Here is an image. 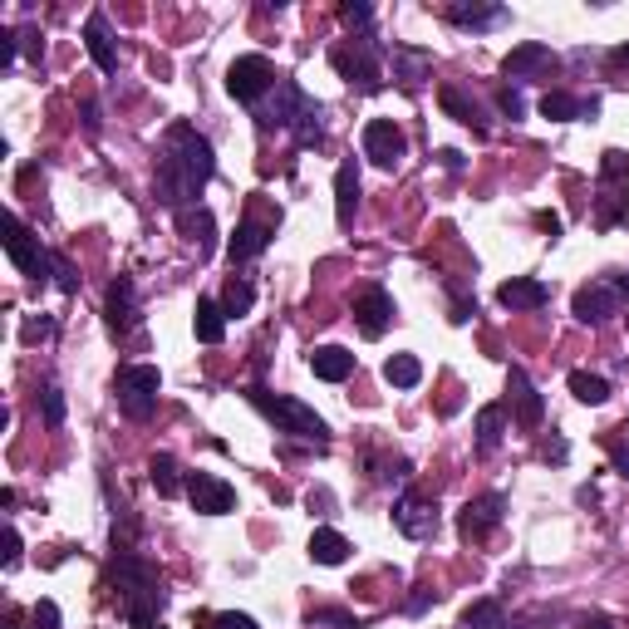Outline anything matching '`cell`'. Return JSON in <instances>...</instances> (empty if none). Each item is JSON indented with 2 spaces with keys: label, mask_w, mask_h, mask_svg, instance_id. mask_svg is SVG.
<instances>
[{
  "label": "cell",
  "mask_w": 629,
  "mask_h": 629,
  "mask_svg": "<svg viewBox=\"0 0 629 629\" xmlns=\"http://www.w3.org/2000/svg\"><path fill=\"white\" fill-rule=\"evenodd\" d=\"M403 153H408V138H403V128L394 118H369V123H364V158H369V163L394 172L403 163Z\"/></svg>",
  "instance_id": "9"
},
{
  "label": "cell",
  "mask_w": 629,
  "mask_h": 629,
  "mask_svg": "<svg viewBox=\"0 0 629 629\" xmlns=\"http://www.w3.org/2000/svg\"><path fill=\"white\" fill-rule=\"evenodd\" d=\"M187 497H192V507L202 516H227L236 507V487L227 477H217V472H192L187 477Z\"/></svg>",
  "instance_id": "14"
},
{
  "label": "cell",
  "mask_w": 629,
  "mask_h": 629,
  "mask_svg": "<svg viewBox=\"0 0 629 629\" xmlns=\"http://www.w3.org/2000/svg\"><path fill=\"white\" fill-rule=\"evenodd\" d=\"M561 69V59L551 45H536V40H526V45H516L512 55L502 59V74L507 79H551Z\"/></svg>",
  "instance_id": "15"
},
{
  "label": "cell",
  "mask_w": 629,
  "mask_h": 629,
  "mask_svg": "<svg viewBox=\"0 0 629 629\" xmlns=\"http://www.w3.org/2000/svg\"><path fill=\"white\" fill-rule=\"evenodd\" d=\"M158 394H163V374L153 369V364H123L114 379V399L123 408V418H133V423H143V418H153L158 413Z\"/></svg>",
  "instance_id": "4"
},
{
  "label": "cell",
  "mask_w": 629,
  "mask_h": 629,
  "mask_svg": "<svg viewBox=\"0 0 629 629\" xmlns=\"http://www.w3.org/2000/svg\"><path fill=\"white\" fill-rule=\"evenodd\" d=\"M438 104H443V114L448 118H458V123H467V128H482V114H477V104L462 94L458 84H443L438 89Z\"/></svg>",
  "instance_id": "31"
},
{
  "label": "cell",
  "mask_w": 629,
  "mask_h": 629,
  "mask_svg": "<svg viewBox=\"0 0 629 629\" xmlns=\"http://www.w3.org/2000/svg\"><path fill=\"white\" fill-rule=\"evenodd\" d=\"M148 477H153L158 497H177V492H187V482H182V472H177V458H168V453H158V458L148 462Z\"/></svg>",
  "instance_id": "33"
},
{
  "label": "cell",
  "mask_w": 629,
  "mask_h": 629,
  "mask_svg": "<svg viewBox=\"0 0 629 629\" xmlns=\"http://www.w3.org/2000/svg\"><path fill=\"white\" fill-rule=\"evenodd\" d=\"M30 620H35V629H59V605L55 600H40V605L30 610Z\"/></svg>",
  "instance_id": "43"
},
{
  "label": "cell",
  "mask_w": 629,
  "mask_h": 629,
  "mask_svg": "<svg viewBox=\"0 0 629 629\" xmlns=\"http://www.w3.org/2000/svg\"><path fill=\"white\" fill-rule=\"evenodd\" d=\"M310 629H359L349 610H310Z\"/></svg>",
  "instance_id": "39"
},
{
  "label": "cell",
  "mask_w": 629,
  "mask_h": 629,
  "mask_svg": "<svg viewBox=\"0 0 629 629\" xmlns=\"http://www.w3.org/2000/svg\"><path fill=\"white\" fill-rule=\"evenodd\" d=\"M580 629H615V625H610L605 615H590V620H585V625H580Z\"/></svg>",
  "instance_id": "52"
},
{
  "label": "cell",
  "mask_w": 629,
  "mask_h": 629,
  "mask_svg": "<svg viewBox=\"0 0 629 629\" xmlns=\"http://www.w3.org/2000/svg\"><path fill=\"white\" fill-rule=\"evenodd\" d=\"M433 69V55L428 50H408V45H394V79L399 84H418L423 74Z\"/></svg>",
  "instance_id": "30"
},
{
  "label": "cell",
  "mask_w": 629,
  "mask_h": 629,
  "mask_svg": "<svg viewBox=\"0 0 629 629\" xmlns=\"http://www.w3.org/2000/svg\"><path fill=\"white\" fill-rule=\"evenodd\" d=\"M438 158H443V168H448V172H462V153H458V148H443Z\"/></svg>",
  "instance_id": "50"
},
{
  "label": "cell",
  "mask_w": 629,
  "mask_h": 629,
  "mask_svg": "<svg viewBox=\"0 0 629 629\" xmlns=\"http://www.w3.org/2000/svg\"><path fill=\"white\" fill-rule=\"evenodd\" d=\"M104 310H109V330L114 335H128L143 315H138V290L128 276H118L114 286H109V300H104Z\"/></svg>",
  "instance_id": "18"
},
{
  "label": "cell",
  "mask_w": 629,
  "mask_h": 629,
  "mask_svg": "<svg viewBox=\"0 0 629 629\" xmlns=\"http://www.w3.org/2000/svg\"><path fill=\"white\" fill-rule=\"evenodd\" d=\"M15 566H20V531L10 526L5 531V571H15Z\"/></svg>",
  "instance_id": "46"
},
{
  "label": "cell",
  "mask_w": 629,
  "mask_h": 629,
  "mask_svg": "<svg viewBox=\"0 0 629 629\" xmlns=\"http://www.w3.org/2000/svg\"><path fill=\"white\" fill-rule=\"evenodd\" d=\"M615 64H629V45H620V50H615Z\"/></svg>",
  "instance_id": "53"
},
{
  "label": "cell",
  "mask_w": 629,
  "mask_h": 629,
  "mask_svg": "<svg viewBox=\"0 0 629 629\" xmlns=\"http://www.w3.org/2000/svg\"><path fill=\"white\" fill-rule=\"evenodd\" d=\"M448 20L462 25V30H497V25H507V10L502 5H467V0H453L448 5Z\"/></svg>",
  "instance_id": "23"
},
{
  "label": "cell",
  "mask_w": 629,
  "mask_h": 629,
  "mask_svg": "<svg viewBox=\"0 0 629 629\" xmlns=\"http://www.w3.org/2000/svg\"><path fill=\"white\" fill-rule=\"evenodd\" d=\"M84 45H89V59L104 69V74H114L118 69V50H114V35H109V20L94 10L89 15V25H84Z\"/></svg>",
  "instance_id": "22"
},
{
  "label": "cell",
  "mask_w": 629,
  "mask_h": 629,
  "mask_svg": "<svg viewBox=\"0 0 629 629\" xmlns=\"http://www.w3.org/2000/svg\"><path fill=\"white\" fill-rule=\"evenodd\" d=\"M202 629H261L251 615H236V610H222V615H207Z\"/></svg>",
  "instance_id": "40"
},
{
  "label": "cell",
  "mask_w": 629,
  "mask_h": 629,
  "mask_svg": "<svg viewBox=\"0 0 629 629\" xmlns=\"http://www.w3.org/2000/svg\"><path fill=\"white\" fill-rule=\"evenodd\" d=\"M507 394H512V418L521 428H541L546 418V403L536 394V384L526 379V369H507Z\"/></svg>",
  "instance_id": "17"
},
{
  "label": "cell",
  "mask_w": 629,
  "mask_h": 629,
  "mask_svg": "<svg viewBox=\"0 0 629 629\" xmlns=\"http://www.w3.org/2000/svg\"><path fill=\"white\" fill-rule=\"evenodd\" d=\"M497 109L512 118V123H516L521 114H526V104H521V94H516V89H497Z\"/></svg>",
  "instance_id": "45"
},
{
  "label": "cell",
  "mask_w": 629,
  "mask_h": 629,
  "mask_svg": "<svg viewBox=\"0 0 629 629\" xmlns=\"http://www.w3.org/2000/svg\"><path fill=\"white\" fill-rule=\"evenodd\" d=\"M615 286H620V295H625V300H629V276H620V281H615Z\"/></svg>",
  "instance_id": "54"
},
{
  "label": "cell",
  "mask_w": 629,
  "mask_h": 629,
  "mask_svg": "<svg viewBox=\"0 0 629 629\" xmlns=\"http://www.w3.org/2000/svg\"><path fill=\"white\" fill-rule=\"evenodd\" d=\"M502 512H507V497H502V492L472 497V502L458 512V536L462 541H487V536L502 526Z\"/></svg>",
  "instance_id": "10"
},
{
  "label": "cell",
  "mask_w": 629,
  "mask_h": 629,
  "mask_svg": "<svg viewBox=\"0 0 629 629\" xmlns=\"http://www.w3.org/2000/svg\"><path fill=\"white\" fill-rule=\"evenodd\" d=\"M310 561H315V566H344V561H349V541H344L340 531L320 526V531L310 536Z\"/></svg>",
  "instance_id": "28"
},
{
  "label": "cell",
  "mask_w": 629,
  "mask_h": 629,
  "mask_svg": "<svg viewBox=\"0 0 629 629\" xmlns=\"http://www.w3.org/2000/svg\"><path fill=\"white\" fill-rule=\"evenodd\" d=\"M571 394L585 403V408H600V403L610 399V384H605L600 374H590V369H575V374H571Z\"/></svg>",
  "instance_id": "35"
},
{
  "label": "cell",
  "mask_w": 629,
  "mask_h": 629,
  "mask_svg": "<svg viewBox=\"0 0 629 629\" xmlns=\"http://www.w3.org/2000/svg\"><path fill=\"white\" fill-rule=\"evenodd\" d=\"M55 281H59V290H69V295L79 290V281H74V271H69V261H64V256H55Z\"/></svg>",
  "instance_id": "47"
},
{
  "label": "cell",
  "mask_w": 629,
  "mask_h": 629,
  "mask_svg": "<svg viewBox=\"0 0 629 629\" xmlns=\"http://www.w3.org/2000/svg\"><path fill=\"white\" fill-rule=\"evenodd\" d=\"M394 526H399L408 541H428V536L438 531V502H423V497L403 492L399 502H394Z\"/></svg>",
  "instance_id": "16"
},
{
  "label": "cell",
  "mask_w": 629,
  "mask_h": 629,
  "mask_svg": "<svg viewBox=\"0 0 629 629\" xmlns=\"http://www.w3.org/2000/svg\"><path fill=\"white\" fill-rule=\"evenodd\" d=\"M192 330H197V340L202 344H222V335H227V310H222L217 300H197Z\"/></svg>",
  "instance_id": "29"
},
{
  "label": "cell",
  "mask_w": 629,
  "mask_h": 629,
  "mask_svg": "<svg viewBox=\"0 0 629 629\" xmlns=\"http://www.w3.org/2000/svg\"><path fill=\"white\" fill-rule=\"evenodd\" d=\"M462 629H507V610L497 600H477V605H467Z\"/></svg>",
  "instance_id": "36"
},
{
  "label": "cell",
  "mask_w": 629,
  "mask_h": 629,
  "mask_svg": "<svg viewBox=\"0 0 629 629\" xmlns=\"http://www.w3.org/2000/svg\"><path fill=\"white\" fill-rule=\"evenodd\" d=\"M177 231H182V236H187V241L197 246V256H202V261L212 256V236H217V217H212L207 207H182V212H177Z\"/></svg>",
  "instance_id": "21"
},
{
  "label": "cell",
  "mask_w": 629,
  "mask_h": 629,
  "mask_svg": "<svg viewBox=\"0 0 629 629\" xmlns=\"http://www.w3.org/2000/svg\"><path fill=\"white\" fill-rule=\"evenodd\" d=\"M114 575H118V590H123V620L133 629H158V620H163V585H158V571H153L148 561H138L133 551L118 546Z\"/></svg>",
  "instance_id": "2"
},
{
  "label": "cell",
  "mask_w": 629,
  "mask_h": 629,
  "mask_svg": "<svg viewBox=\"0 0 629 629\" xmlns=\"http://www.w3.org/2000/svg\"><path fill=\"white\" fill-rule=\"evenodd\" d=\"M536 227L551 231V236H561V217H556V212H536Z\"/></svg>",
  "instance_id": "49"
},
{
  "label": "cell",
  "mask_w": 629,
  "mask_h": 629,
  "mask_svg": "<svg viewBox=\"0 0 629 629\" xmlns=\"http://www.w3.org/2000/svg\"><path fill=\"white\" fill-rule=\"evenodd\" d=\"M340 20H344V25H359V30H364V25L374 20V5H364V0H349V5H340Z\"/></svg>",
  "instance_id": "41"
},
{
  "label": "cell",
  "mask_w": 629,
  "mask_h": 629,
  "mask_svg": "<svg viewBox=\"0 0 629 629\" xmlns=\"http://www.w3.org/2000/svg\"><path fill=\"white\" fill-rule=\"evenodd\" d=\"M354 325H359L364 340H384V330L394 325V295L384 286L359 290V300H354Z\"/></svg>",
  "instance_id": "12"
},
{
  "label": "cell",
  "mask_w": 629,
  "mask_h": 629,
  "mask_svg": "<svg viewBox=\"0 0 629 629\" xmlns=\"http://www.w3.org/2000/svg\"><path fill=\"white\" fill-rule=\"evenodd\" d=\"M246 399L256 403L271 423H276V433H290V438H300V443H315V448H330V423L310 408V403L290 399V394H271V389H261V384H251L246 389Z\"/></svg>",
  "instance_id": "3"
},
{
  "label": "cell",
  "mask_w": 629,
  "mask_h": 629,
  "mask_svg": "<svg viewBox=\"0 0 629 629\" xmlns=\"http://www.w3.org/2000/svg\"><path fill=\"white\" fill-rule=\"evenodd\" d=\"M497 300H502L507 310H541V305L551 300V286L536 281V276H512V281L497 286Z\"/></svg>",
  "instance_id": "19"
},
{
  "label": "cell",
  "mask_w": 629,
  "mask_h": 629,
  "mask_svg": "<svg viewBox=\"0 0 629 629\" xmlns=\"http://www.w3.org/2000/svg\"><path fill=\"white\" fill-rule=\"evenodd\" d=\"M281 84V74L271 69V59L266 55H236L227 69V94L236 104H246V109H256L271 89Z\"/></svg>",
  "instance_id": "7"
},
{
  "label": "cell",
  "mask_w": 629,
  "mask_h": 629,
  "mask_svg": "<svg viewBox=\"0 0 629 629\" xmlns=\"http://www.w3.org/2000/svg\"><path fill=\"white\" fill-rule=\"evenodd\" d=\"M600 109L595 99L585 104V99H575V94H561V89H551V94H541V114L556 118V123H575V118H590Z\"/></svg>",
  "instance_id": "26"
},
{
  "label": "cell",
  "mask_w": 629,
  "mask_h": 629,
  "mask_svg": "<svg viewBox=\"0 0 629 629\" xmlns=\"http://www.w3.org/2000/svg\"><path fill=\"white\" fill-rule=\"evenodd\" d=\"M418 379H423L418 354H389V359H384V384H394V389H413Z\"/></svg>",
  "instance_id": "32"
},
{
  "label": "cell",
  "mask_w": 629,
  "mask_h": 629,
  "mask_svg": "<svg viewBox=\"0 0 629 629\" xmlns=\"http://www.w3.org/2000/svg\"><path fill=\"white\" fill-rule=\"evenodd\" d=\"M217 177V153L202 133H192L187 123H177L168 133V153L158 158V177H153V197L168 207L172 217L182 207H197L202 187Z\"/></svg>",
  "instance_id": "1"
},
{
  "label": "cell",
  "mask_w": 629,
  "mask_h": 629,
  "mask_svg": "<svg viewBox=\"0 0 629 629\" xmlns=\"http://www.w3.org/2000/svg\"><path fill=\"white\" fill-rule=\"evenodd\" d=\"M595 222L600 227H615L629 222V153L610 148L600 158V197H595Z\"/></svg>",
  "instance_id": "5"
},
{
  "label": "cell",
  "mask_w": 629,
  "mask_h": 629,
  "mask_svg": "<svg viewBox=\"0 0 629 629\" xmlns=\"http://www.w3.org/2000/svg\"><path fill=\"white\" fill-rule=\"evenodd\" d=\"M266 246H271V227H266V222H256V217H246V222L236 227V236H231V246H227V251H231V261L241 266V261L261 256Z\"/></svg>",
  "instance_id": "24"
},
{
  "label": "cell",
  "mask_w": 629,
  "mask_h": 629,
  "mask_svg": "<svg viewBox=\"0 0 629 629\" xmlns=\"http://www.w3.org/2000/svg\"><path fill=\"white\" fill-rule=\"evenodd\" d=\"M315 109H320V104H315V99H310V94H305L295 79H281V84H276V99H271V109H266L261 118H266L271 128H286V133H295V123H300V118H310Z\"/></svg>",
  "instance_id": "13"
},
{
  "label": "cell",
  "mask_w": 629,
  "mask_h": 629,
  "mask_svg": "<svg viewBox=\"0 0 629 629\" xmlns=\"http://www.w3.org/2000/svg\"><path fill=\"white\" fill-rule=\"evenodd\" d=\"M251 305H256V286H251L246 276H231L227 290H222V310H227V320L251 315Z\"/></svg>",
  "instance_id": "34"
},
{
  "label": "cell",
  "mask_w": 629,
  "mask_h": 629,
  "mask_svg": "<svg viewBox=\"0 0 629 629\" xmlns=\"http://www.w3.org/2000/svg\"><path fill=\"white\" fill-rule=\"evenodd\" d=\"M620 305H625V295L615 281H595V286H580L571 300L575 320L580 325H605V320H615L620 315Z\"/></svg>",
  "instance_id": "11"
},
{
  "label": "cell",
  "mask_w": 629,
  "mask_h": 629,
  "mask_svg": "<svg viewBox=\"0 0 629 629\" xmlns=\"http://www.w3.org/2000/svg\"><path fill=\"white\" fill-rule=\"evenodd\" d=\"M354 212H359V168H354V158L340 163L335 172V217H340V227L354 222Z\"/></svg>",
  "instance_id": "25"
},
{
  "label": "cell",
  "mask_w": 629,
  "mask_h": 629,
  "mask_svg": "<svg viewBox=\"0 0 629 629\" xmlns=\"http://www.w3.org/2000/svg\"><path fill=\"white\" fill-rule=\"evenodd\" d=\"M50 335H55V320H45V315H40V320H25V330H20V340H25V344L50 340Z\"/></svg>",
  "instance_id": "44"
},
{
  "label": "cell",
  "mask_w": 629,
  "mask_h": 629,
  "mask_svg": "<svg viewBox=\"0 0 629 629\" xmlns=\"http://www.w3.org/2000/svg\"><path fill=\"white\" fill-rule=\"evenodd\" d=\"M310 374L325 384H344L354 374V354L344 344H320V349H310Z\"/></svg>",
  "instance_id": "20"
},
{
  "label": "cell",
  "mask_w": 629,
  "mask_h": 629,
  "mask_svg": "<svg viewBox=\"0 0 629 629\" xmlns=\"http://www.w3.org/2000/svg\"><path fill=\"white\" fill-rule=\"evenodd\" d=\"M330 64H335V74H340L349 89H359V94H374L379 84H384V64H379V45L374 40H344L330 50Z\"/></svg>",
  "instance_id": "6"
},
{
  "label": "cell",
  "mask_w": 629,
  "mask_h": 629,
  "mask_svg": "<svg viewBox=\"0 0 629 629\" xmlns=\"http://www.w3.org/2000/svg\"><path fill=\"white\" fill-rule=\"evenodd\" d=\"M20 50H25L30 59L45 55V45H40V35H35V30H25V35H20Z\"/></svg>",
  "instance_id": "48"
},
{
  "label": "cell",
  "mask_w": 629,
  "mask_h": 629,
  "mask_svg": "<svg viewBox=\"0 0 629 629\" xmlns=\"http://www.w3.org/2000/svg\"><path fill=\"white\" fill-rule=\"evenodd\" d=\"M15 59H20V35L0 30V69H15Z\"/></svg>",
  "instance_id": "42"
},
{
  "label": "cell",
  "mask_w": 629,
  "mask_h": 629,
  "mask_svg": "<svg viewBox=\"0 0 629 629\" xmlns=\"http://www.w3.org/2000/svg\"><path fill=\"white\" fill-rule=\"evenodd\" d=\"M566 453H571V448H566V443H561V438H556V443H546V448H541V458H556V462H566Z\"/></svg>",
  "instance_id": "51"
},
{
  "label": "cell",
  "mask_w": 629,
  "mask_h": 629,
  "mask_svg": "<svg viewBox=\"0 0 629 629\" xmlns=\"http://www.w3.org/2000/svg\"><path fill=\"white\" fill-rule=\"evenodd\" d=\"M5 256L20 266V276H30V281H50L55 276V256L40 246V236L25 227L20 217H5Z\"/></svg>",
  "instance_id": "8"
},
{
  "label": "cell",
  "mask_w": 629,
  "mask_h": 629,
  "mask_svg": "<svg viewBox=\"0 0 629 629\" xmlns=\"http://www.w3.org/2000/svg\"><path fill=\"white\" fill-rule=\"evenodd\" d=\"M605 448H610V458H615V472L629 477V418L620 423V428H610V433H605Z\"/></svg>",
  "instance_id": "37"
},
{
  "label": "cell",
  "mask_w": 629,
  "mask_h": 629,
  "mask_svg": "<svg viewBox=\"0 0 629 629\" xmlns=\"http://www.w3.org/2000/svg\"><path fill=\"white\" fill-rule=\"evenodd\" d=\"M502 433H507V408L502 403H487L477 413V453H497L502 448Z\"/></svg>",
  "instance_id": "27"
},
{
  "label": "cell",
  "mask_w": 629,
  "mask_h": 629,
  "mask_svg": "<svg viewBox=\"0 0 629 629\" xmlns=\"http://www.w3.org/2000/svg\"><path fill=\"white\" fill-rule=\"evenodd\" d=\"M40 413H45L50 428L64 423V394H59V384H45V389H40Z\"/></svg>",
  "instance_id": "38"
}]
</instances>
